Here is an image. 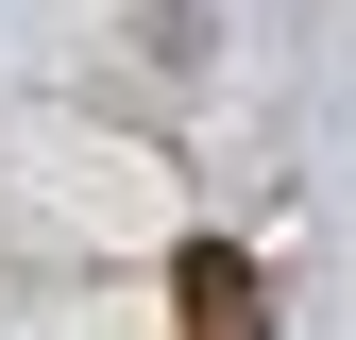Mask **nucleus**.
Returning <instances> with one entry per match:
<instances>
[{"instance_id": "nucleus-1", "label": "nucleus", "mask_w": 356, "mask_h": 340, "mask_svg": "<svg viewBox=\"0 0 356 340\" xmlns=\"http://www.w3.org/2000/svg\"><path fill=\"white\" fill-rule=\"evenodd\" d=\"M170 289H187V340H272V289H254L238 238H187V272H170Z\"/></svg>"}]
</instances>
